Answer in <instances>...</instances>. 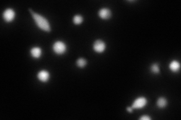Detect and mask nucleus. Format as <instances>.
Wrapping results in <instances>:
<instances>
[{
  "label": "nucleus",
  "instance_id": "nucleus-13",
  "mask_svg": "<svg viewBox=\"0 0 181 120\" xmlns=\"http://www.w3.org/2000/svg\"><path fill=\"white\" fill-rule=\"evenodd\" d=\"M150 70L153 74H159L160 72L159 67L158 64H153V65H151Z\"/></svg>",
  "mask_w": 181,
  "mask_h": 120
},
{
  "label": "nucleus",
  "instance_id": "nucleus-8",
  "mask_svg": "<svg viewBox=\"0 0 181 120\" xmlns=\"http://www.w3.org/2000/svg\"><path fill=\"white\" fill-rule=\"evenodd\" d=\"M42 49L39 47H33L31 50H30V54L35 59H38L42 56Z\"/></svg>",
  "mask_w": 181,
  "mask_h": 120
},
{
  "label": "nucleus",
  "instance_id": "nucleus-4",
  "mask_svg": "<svg viewBox=\"0 0 181 120\" xmlns=\"http://www.w3.org/2000/svg\"><path fill=\"white\" fill-rule=\"evenodd\" d=\"M15 17V12L13 9H8L4 11L3 13V18L6 22L9 23L14 20Z\"/></svg>",
  "mask_w": 181,
  "mask_h": 120
},
{
  "label": "nucleus",
  "instance_id": "nucleus-9",
  "mask_svg": "<svg viewBox=\"0 0 181 120\" xmlns=\"http://www.w3.org/2000/svg\"><path fill=\"white\" fill-rule=\"evenodd\" d=\"M169 68L173 72H178L180 69V64L177 62V61H172V62L170 63Z\"/></svg>",
  "mask_w": 181,
  "mask_h": 120
},
{
  "label": "nucleus",
  "instance_id": "nucleus-1",
  "mask_svg": "<svg viewBox=\"0 0 181 120\" xmlns=\"http://www.w3.org/2000/svg\"><path fill=\"white\" fill-rule=\"evenodd\" d=\"M30 12L32 14L34 20H35V23L39 28L42 30H44L45 32H50L51 31V26L50 24H49V22L48 21L47 19L45 18L43 16L39 14L35 13L33 10L31 9H29Z\"/></svg>",
  "mask_w": 181,
  "mask_h": 120
},
{
  "label": "nucleus",
  "instance_id": "nucleus-14",
  "mask_svg": "<svg viewBox=\"0 0 181 120\" xmlns=\"http://www.w3.org/2000/svg\"><path fill=\"white\" fill-rule=\"evenodd\" d=\"M140 120H150L151 118L149 116H141L140 118Z\"/></svg>",
  "mask_w": 181,
  "mask_h": 120
},
{
  "label": "nucleus",
  "instance_id": "nucleus-10",
  "mask_svg": "<svg viewBox=\"0 0 181 120\" xmlns=\"http://www.w3.org/2000/svg\"><path fill=\"white\" fill-rule=\"evenodd\" d=\"M168 104V101L164 97H160L157 101V106L159 108H164Z\"/></svg>",
  "mask_w": 181,
  "mask_h": 120
},
{
  "label": "nucleus",
  "instance_id": "nucleus-3",
  "mask_svg": "<svg viewBox=\"0 0 181 120\" xmlns=\"http://www.w3.org/2000/svg\"><path fill=\"white\" fill-rule=\"evenodd\" d=\"M147 104V99L145 97H139L136 99L132 104L133 109H141L144 107Z\"/></svg>",
  "mask_w": 181,
  "mask_h": 120
},
{
  "label": "nucleus",
  "instance_id": "nucleus-5",
  "mask_svg": "<svg viewBox=\"0 0 181 120\" xmlns=\"http://www.w3.org/2000/svg\"><path fill=\"white\" fill-rule=\"evenodd\" d=\"M106 49V44L103 41L97 40L94 44V50L97 53H103Z\"/></svg>",
  "mask_w": 181,
  "mask_h": 120
},
{
  "label": "nucleus",
  "instance_id": "nucleus-12",
  "mask_svg": "<svg viewBox=\"0 0 181 120\" xmlns=\"http://www.w3.org/2000/svg\"><path fill=\"white\" fill-rule=\"evenodd\" d=\"M83 22V17L81 15H75L73 17V23L75 25H79Z\"/></svg>",
  "mask_w": 181,
  "mask_h": 120
},
{
  "label": "nucleus",
  "instance_id": "nucleus-15",
  "mask_svg": "<svg viewBox=\"0 0 181 120\" xmlns=\"http://www.w3.org/2000/svg\"><path fill=\"white\" fill-rule=\"evenodd\" d=\"M127 110L128 112H132L133 111V108H132V107H127Z\"/></svg>",
  "mask_w": 181,
  "mask_h": 120
},
{
  "label": "nucleus",
  "instance_id": "nucleus-11",
  "mask_svg": "<svg viewBox=\"0 0 181 120\" xmlns=\"http://www.w3.org/2000/svg\"><path fill=\"white\" fill-rule=\"evenodd\" d=\"M76 64H77V65L79 68H84V67H85L86 65H87V61H86L85 59L80 58L77 60Z\"/></svg>",
  "mask_w": 181,
  "mask_h": 120
},
{
  "label": "nucleus",
  "instance_id": "nucleus-2",
  "mask_svg": "<svg viewBox=\"0 0 181 120\" xmlns=\"http://www.w3.org/2000/svg\"><path fill=\"white\" fill-rule=\"evenodd\" d=\"M53 50L57 55H62L65 54L67 51V45L64 42L60 41H56L53 44Z\"/></svg>",
  "mask_w": 181,
  "mask_h": 120
},
{
  "label": "nucleus",
  "instance_id": "nucleus-6",
  "mask_svg": "<svg viewBox=\"0 0 181 120\" xmlns=\"http://www.w3.org/2000/svg\"><path fill=\"white\" fill-rule=\"evenodd\" d=\"M37 77L40 81L45 83V82L49 81V78H50V74H49V72L47 71L42 70L38 73Z\"/></svg>",
  "mask_w": 181,
  "mask_h": 120
},
{
  "label": "nucleus",
  "instance_id": "nucleus-7",
  "mask_svg": "<svg viewBox=\"0 0 181 120\" xmlns=\"http://www.w3.org/2000/svg\"><path fill=\"white\" fill-rule=\"evenodd\" d=\"M111 11L108 9H102L99 11V16L104 20H108L111 17Z\"/></svg>",
  "mask_w": 181,
  "mask_h": 120
}]
</instances>
